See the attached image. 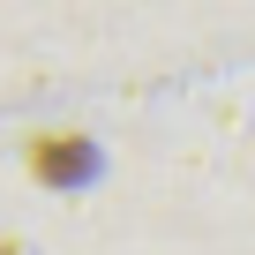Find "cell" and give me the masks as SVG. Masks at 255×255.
I'll return each instance as SVG.
<instances>
[{
	"instance_id": "1",
	"label": "cell",
	"mask_w": 255,
	"mask_h": 255,
	"mask_svg": "<svg viewBox=\"0 0 255 255\" xmlns=\"http://www.w3.org/2000/svg\"><path fill=\"white\" fill-rule=\"evenodd\" d=\"M23 165L45 180V188H83L98 173V143L83 135V128H38V135L23 143Z\"/></svg>"
},
{
	"instance_id": "2",
	"label": "cell",
	"mask_w": 255,
	"mask_h": 255,
	"mask_svg": "<svg viewBox=\"0 0 255 255\" xmlns=\"http://www.w3.org/2000/svg\"><path fill=\"white\" fill-rule=\"evenodd\" d=\"M0 255H15V240H0Z\"/></svg>"
}]
</instances>
